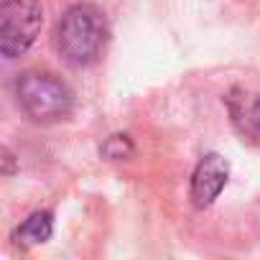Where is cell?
Returning a JSON list of instances; mask_svg holds the SVG:
<instances>
[{
	"label": "cell",
	"instance_id": "1",
	"mask_svg": "<svg viewBox=\"0 0 260 260\" xmlns=\"http://www.w3.org/2000/svg\"><path fill=\"white\" fill-rule=\"evenodd\" d=\"M107 41V21L97 6H72L56 26V49L72 67H89L100 59Z\"/></svg>",
	"mask_w": 260,
	"mask_h": 260
},
{
	"label": "cell",
	"instance_id": "2",
	"mask_svg": "<svg viewBox=\"0 0 260 260\" xmlns=\"http://www.w3.org/2000/svg\"><path fill=\"white\" fill-rule=\"evenodd\" d=\"M16 97L21 110L34 122H59L69 117L74 107L72 89L46 72H26L16 82Z\"/></svg>",
	"mask_w": 260,
	"mask_h": 260
},
{
	"label": "cell",
	"instance_id": "3",
	"mask_svg": "<svg viewBox=\"0 0 260 260\" xmlns=\"http://www.w3.org/2000/svg\"><path fill=\"white\" fill-rule=\"evenodd\" d=\"M41 26V0H3V6H0V51H3V56H23L39 39Z\"/></svg>",
	"mask_w": 260,
	"mask_h": 260
},
{
	"label": "cell",
	"instance_id": "4",
	"mask_svg": "<svg viewBox=\"0 0 260 260\" xmlns=\"http://www.w3.org/2000/svg\"><path fill=\"white\" fill-rule=\"evenodd\" d=\"M230 179V164L219 153H207L191 176V204L197 209H207L222 194Z\"/></svg>",
	"mask_w": 260,
	"mask_h": 260
},
{
	"label": "cell",
	"instance_id": "5",
	"mask_svg": "<svg viewBox=\"0 0 260 260\" xmlns=\"http://www.w3.org/2000/svg\"><path fill=\"white\" fill-rule=\"evenodd\" d=\"M235 130L250 143H260V92L232 87L224 97Z\"/></svg>",
	"mask_w": 260,
	"mask_h": 260
},
{
	"label": "cell",
	"instance_id": "6",
	"mask_svg": "<svg viewBox=\"0 0 260 260\" xmlns=\"http://www.w3.org/2000/svg\"><path fill=\"white\" fill-rule=\"evenodd\" d=\"M51 230H54V219L49 212H34L16 232V242L23 245V247H31V245H41L51 237Z\"/></svg>",
	"mask_w": 260,
	"mask_h": 260
},
{
	"label": "cell",
	"instance_id": "7",
	"mask_svg": "<svg viewBox=\"0 0 260 260\" xmlns=\"http://www.w3.org/2000/svg\"><path fill=\"white\" fill-rule=\"evenodd\" d=\"M100 153L107 161H120V158H127L130 153H133V143H130L127 136H112V138H107V143L102 146Z\"/></svg>",
	"mask_w": 260,
	"mask_h": 260
}]
</instances>
